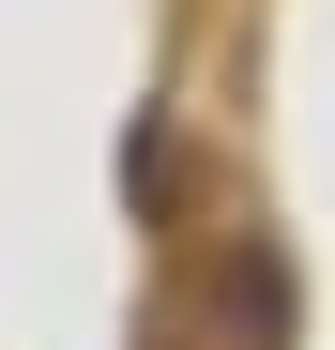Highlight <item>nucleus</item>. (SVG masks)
Masks as SVG:
<instances>
[{
    "label": "nucleus",
    "instance_id": "obj_1",
    "mask_svg": "<svg viewBox=\"0 0 335 350\" xmlns=\"http://www.w3.org/2000/svg\"><path fill=\"white\" fill-rule=\"evenodd\" d=\"M183 350H290V259H274V244H229L183 289Z\"/></svg>",
    "mask_w": 335,
    "mask_h": 350
}]
</instances>
